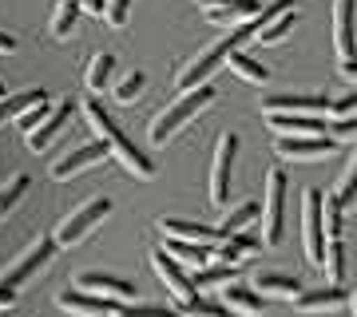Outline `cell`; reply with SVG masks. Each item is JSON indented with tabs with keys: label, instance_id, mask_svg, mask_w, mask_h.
Wrapping results in <instances>:
<instances>
[{
	"label": "cell",
	"instance_id": "obj_32",
	"mask_svg": "<svg viewBox=\"0 0 357 317\" xmlns=\"http://www.w3.org/2000/svg\"><path fill=\"white\" fill-rule=\"evenodd\" d=\"M191 281L199 286V293H203L206 286H218V290H222V286L234 281V266H222V262H218V266H203V270H195L191 274Z\"/></svg>",
	"mask_w": 357,
	"mask_h": 317
},
{
	"label": "cell",
	"instance_id": "obj_21",
	"mask_svg": "<svg viewBox=\"0 0 357 317\" xmlns=\"http://www.w3.org/2000/svg\"><path fill=\"white\" fill-rule=\"evenodd\" d=\"M262 250V238L258 234H246V230H238V234H227V238L215 246V258L222 262V266H238L243 258H250V254Z\"/></svg>",
	"mask_w": 357,
	"mask_h": 317
},
{
	"label": "cell",
	"instance_id": "obj_41",
	"mask_svg": "<svg viewBox=\"0 0 357 317\" xmlns=\"http://www.w3.org/2000/svg\"><path fill=\"white\" fill-rule=\"evenodd\" d=\"M330 135L337 143H345V139H357V115H342L337 123H330Z\"/></svg>",
	"mask_w": 357,
	"mask_h": 317
},
{
	"label": "cell",
	"instance_id": "obj_25",
	"mask_svg": "<svg viewBox=\"0 0 357 317\" xmlns=\"http://www.w3.org/2000/svg\"><path fill=\"white\" fill-rule=\"evenodd\" d=\"M294 24H298V8H282L278 16H274V20H270L266 28H258V32H250V40H255V44H282V40L290 36L294 32Z\"/></svg>",
	"mask_w": 357,
	"mask_h": 317
},
{
	"label": "cell",
	"instance_id": "obj_13",
	"mask_svg": "<svg viewBox=\"0 0 357 317\" xmlns=\"http://www.w3.org/2000/svg\"><path fill=\"white\" fill-rule=\"evenodd\" d=\"M354 8H357V0H333V52H337V60H354L357 56Z\"/></svg>",
	"mask_w": 357,
	"mask_h": 317
},
{
	"label": "cell",
	"instance_id": "obj_36",
	"mask_svg": "<svg viewBox=\"0 0 357 317\" xmlns=\"http://www.w3.org/2000/svg\"><path fill=\"white\" fill-rule=\"evenodd\" d=\"M28 190V175H16L13 183H4V187H0V215H4V210H13L16 203H20V194H24Z\"/></svg>",
	"mask_w": 357,
	"mask_h": 317
},
{
	"label": "cell",
	"instance_id": "obj_11",
	"mask_svg": "<svg viewBox=\"0 0 357 317\" xmlns=\"http://www.w3.org/2000/svg\"><path fill=\"white\" fill-rule=\"evenodd\" d=\"M107 143L103 139H96V143H84V147H76V151H68L64 159H56L52 163V178H72V175H79V171H88V167H96L100 159H107Z\"/></svg>",
	"mask_w": 357,
	"mask_h": 317
},
{
	"label": "cell",
	"instance_id": "obj_31",
	"mask_svg": "<svg viewBox=\"0 0 357 317\" xmlns=\"http://www.w3.org/2000/svg\"><path fill=\"white\" fill-rule=\"evenodd\" d=\"M321 230H326V242L342 238V230H345V206L333 194H321Z\"/></svg>",
	"mask_w": 357,
	"mask_h": 317
},
{
	"label": "cell",
	"instance_id": "obj_38",
	"mask_svg": "<svg viewBox=\"0 0 357 317\" xmlns=\"http://www.w3.org/2000/svg\"><path fill=\"white\" fill-rule=\"evenodd\" d=\"M178 314L183 317H234L227 305H211V302H203V297L191 302V305H178Z\"/></svg>",
	"mask_w": 357,
	"mask_h": 317
},
{
	"label": "cell",
	"instance_id": "obj_22",
	"mask_svg": "<svg viewBox=\"0 0 357 317\" xmlns=\"http://www.w3.org/2000/svg\"><path fill=\"white\" fill-rule=\"evenodd\" d=\"M171 258H175L178 266H191V270H203L206 262H211V254H215V246L211 242H178V238H167L163 246Z\"/></svg>",
	"mask_w": 357,
	"mask_h": 317
},
{
	"label": "cell",
	"instance_id": "obj_17",
	"mask_svg": "<svg viewBox=\"0 0 357 317\" xmlns=\"http://www.w3.org/2000/svg\"><path fill=\"white\" fill-rule=\"evenodd\" d=\"M68 119H72V100L56 103V107H52V111L44 115V119H40V127H32V131H28V147H32V151H48L52 139H56V135L64 131Z\"/></svg>",
	"mask_w": 357,
	"mask_h": 317
},
{
	"label": "cell",
	"instance_id": "obj_28",
	"mask_svg": "<svg viewBox=\"0 0 357 317\" xmlns=\"http://www.w3.org/2000/svg\"><path fill=\"white\" fill-rule=\"evenodd\" d=\"M79 0H56V13H52V20H48V32L56 40H68L72 36V28H76V16H79Z\"/></svg>",
	"mask_w": 357,
	"mask_h": 317
},
{
	"label": "cell",
	"instance_id": "obj_24",
	"mask_svg": "<svg viewBox=\"0 0 357 317\" xmlns=\"http://www.w3.org/2000/svg\"><path fill=\"white\" fill-rule=\"evenodd\" d=\"M255 286L266 293V297H286V302H294V297L302 293V281L290 278V274H274V270H262L255 278Z\"/></svg>",
	"mask_w": 357,
	"mask_h": 317
},
{
	"label": "cell",
	"instance_id": "obj_42",
	"mask_svg": "<svg viewBox=\"0 0 357 317\" xmlns=\"http://www.w3.org/2000/svg\"><path fill=\"white\" fill-rule=\"evenodd\" d=\"M330 111L342 119V115H357V88L354 91H345V95H337V100L330 103Z\"/></svg>",
	"mask_w": 357,
	"mask_h": 317
},
{
	"label": "cell",
	"instance_id": "obj_10",
	"mask_svg": "<svg viewBox=\"0 0 357 317\" xmlns=\"http://www.w3.org/2000/svg\"><path fill=\"white\" fill-rule=\"evenodd\" d=\"M76 290L96 293V297H107V302H115V305L139 302V293H135V286H131L128 278H119V274H100V270L79 274V278H76Z\"/></svg>",
	"mask_w": 357,
	"mask_h": 317
},
{
	"label": "cell",
	"instance_id": "obj_2",
	"mask_svg": "<svg viewBox=\"0 0 357 317\" xmlns=\"http://www.w3.org/2000/svg\"><path fill=\"white\" fill-rule=\"evenodd\" d=\"M243 40H250V28H246V24H243V28H234V32H230L227 40L211 44V48H206L203 56H195V60L175 76V88H178V91H191V88H199V84H206V79H211V72H215L218 63L227 60V56H230L234 48H238Z\"/></svg>",
	"mask_w": 357,
	"mask_h": 317
},
{
	"label": "cell",
	"instance_id": "obj_4",
	"mask_svg": "<svg viewBox=\"0 0 357 317\" xmlns=\"http://www.w3.org/2000/svg\"><path fill=\"white\" fill-rule=\"evenodd\" d=\"M107 215H112V199H91V203H84L76 215H68L56 226V246H76V242H84Z\"/></svg>",
	"mask_w": 357,
	"mask_h": 317
},
{
	"label": "cell",
	"instance_id": "obj_7",
	"mask_svg": "<svg viewBox=\"0 0 357 317\" xmlns=\"http://www.w3.org/2000/svg\"><path fill=\"white\" fill-rule=\"evenodd\" d=\"M151 266H155V274H159V281L167 286V293H171V297H175L178 305L199 302V286H195L191 274L178 266V262L163 250V246H155V250H151Z\"/></svg>",
	"mask_w": 357,
	"mask_h": 317
},
{
	"label": "cell",
	"instance_id": "obj_40",
	"mask_svg": "<svg viewBox=\"0 0 357 317\" xmlns=\"http://www.w3.org/2000/svg\"><path fill=\"white\" fill-rule=\"evenodd\" d=\"M48 111H52V103H48V100H44V103H36V107H28V111L20 115V119H16V127H20V131L28 135L32 127H40V119H44Z\"/></svg>",
	"mask_w": 357,
	"mask_h": 317
},
{
	"label": "cell",
	"instance_id": "obj_47",
	"mask_svg": "<svg viewBox=\"0 0 357 317\" xmlns=\"http://www.w3.org/2000/svg\"><path fill=\"white\" fill-rule=\"evenodd\" d=\"M0 95H4V88H0Z\"/></svg>",
	"mask_w": 357,
	"mask_h": 317
},
{
	"label": "cell",
	"instance_id": "obj_27",
	"mask_svg": "<svg viewBox=\"0 0 357 317\" xmlns=\"http://www.w3.org/2000/svg\"><path fill=\"white\" fill-rule=\"evenodd\" d=\"M222 63H227L234 76H243L246 84H266V79H270V68H266V63H258L255 56H246V52H238V48L230 52Z\"/></svg>",
	"mask_w": 357,
	"mask_h": 317
},
{
	"label": "cell",
	"instance_id": "obj_37",
	"mask_svg": "<svg viewBox=\"0 0 357 317\" xmlns=\"http://www.w3.org/2000/svg\"><path fill=\"white\" fill-rule=\"evenodd\" d=\"M115 317H183V314H171V309H159V305L128 302V305H115Z\"/></svg>",
	"mask_w": 357,
	"mask_h": 317
},
{
	"label": "cell",
	"instance_id": "obj_18",
	"mask_svg": "<svg viewBox=\"0 0 357 317\" xmlns=\"http://www.w3.org/2000/svg\"><path fill=\"white\" fill-rule=\"evenodd\" d=\"M159 230H163V238H178V242H211V246L222 242V230L218 226L187 222V218H159Z\"/></svg>",
	"mask_w": 357,
	"mask_h": 317
},
{
	"label": "cell",
	"instance_id": "obj_44",
	"mask_svg": "<svg viewBox=\"0 0 357 317\" xmlns=\"http://www.w3.org/2000/svg\"><path fill=\"white\" fill-rule=\"evenodd\" d=\"M8 52H16V36L0 32V56H8Z\"/></svg>",
	"mask_w": 357,
	"mask_h": 317
},
{
	"label": "cell",
	"instance_id": "obj_16",
	"mask_svg": "<svg viewBox=\"0 0 357 317\" xmlns=\"http://www.w3.org/2000/svg\"><path fill=\"white\" fill-rule=\"evenodd\" d=\"M262 0H227V4H218V8H206V20L211 24H230V28H243L250 24V20H258L262 16Z\"/></svg>",
	"mask_w": 357,
	"mask_h": 317
},
{
	"label": "cell",
	"instance_id": "obj_9",
	"mask_svg": "<svg viewBox=\"0 0 357 317\" xmlns=\"http://www.w3.org/2000/svg\"><path fill=\"white\" fill-rule=\"evenodd\" d=\"M274 151H278V159L314 163V159H326V155L337 151V139L333 135H278Z\"/></svg>",
	"mask_w": 357,
	"mask_h": 317
},
{
	"label": "cell",
	"instance_id": "obj_30",
	"mask_svg": "<svg viewBox=\"0 0 357 317\" xmlns=\"http://www.w3.org/2000/svg\"><path fill=\"white\" fill-rule=\"evenodd\" d=\"M321 270H326V281H330V286H342V281H345V246H342V238H330V242H326Z\"/></svg>",
	"mask_w": 357,
	"mask_h": 317
},
{
	"label": "cell",
	"instance_id": "obj_23",
	"mask_svg": "<svg viewBox=\"0 0 357 317\" xmlns=\"http://www.w3.org/2000/svg\"><path fill=\"white\" fill-rule=\"evenodd\" d=\"M222 305H227L234 317H255V314H262V297H258L250 286H238V281L222 286Z\"/></svg>",
	"mask_w": 357,
	"mask_h": 317
},
{
	"label": "cell",
	"instance_id": "obj_35",
	"mask_svg": "<svg viewBox=\"0 0 357 317\" xmlns=\"http://www.w3.org/2000/svg\"><path fill=\"white\" fill-rule=\"evenodd\" d=\"M143 88H147V76H143V72H131L128 79H119V84H115V100H119V103H135Z\"/></svg>",
	"mask_w": 357,
	"mask_h": 317
},
{
	"label": "cell",
	"instance_id": "obj_3",
	"mask_svg": "<svg viewBox=\"0 0 357 317\" xmlns=\"http://www.w3.org/2000/svg\"><path fill=\"white\" fill-rule=\"evenodd\" d=\"M282 215H286V171L282 167H274L266 175V190H262V246H278L282 242Z\"/></svg>",
	"mask_w": 357,
	"mask_h": 317
},
{
	"label": "cell",
	"instance_id": "obj_19",
	"mask_svg": "<svg viewBox=\"0 0 357 317\" xmlns=\"http://www.w3.org/2000/svg\"><path fill=\"white\" fill-rule=\"evenodd\" d=\"M274 135H330V123L321 115H266Z\"/></svg>",
	"mask_w": 357,
	"mask_h": 317
},
{
	"label": "cell",
	"instance_id": "obj_8",
	"mask_svg": "<svg viewBox=\"0 0 357 317\" xmlns=\"http://www.w3.org/2000/svg\"><path fill=\"white\" fill-rule=\"evenodd\" d=\"M302 242H306V258L310 266L321 270V258H326V230H321V190L310 187L302 194Z\"/></svg>",
	"mask_w": 357,
	"mask_h": 317
},
{
	"label": "cell",
	"instance_id": "obj_15",
	"mask_svg": "<svg viewBox=\"0 0 357 317\" xmlns=\"http://www.w3.org/2000/svg\"><path fill=\"white\" fill-rule=\"evenodd\" d=\"M56 305L72 317H115V302L107 297H96V293H84V290H68L56 297Z\"/></svg>",
	"mask_w": 357,
	"mask_h": 317
},
{
	"label": "cell",
	"instance_id": "obj_12",
	"mask_svg": "<svg viewBox=\"0 0 357 317\" xmlns=\"http://www.w3.org/2000/svg\"><path fill=\"white\" fill-rule=\"evenodd\" d=\"M107 151L119 159V167H123L128 175H135V178H155V163L139 151V147H135V143L128 139V135H123V131H119V127H115L112 139H107Z\"/></svg>",
	"mask_w": 357,
	"mask_h": 317
},
{
	"label": "cell",
	"instance_id": "obj_5",
	"mask_svg": "<svg viewBox=\"0 0 357 317\" xmlns=\"http://www.w3.org/2000/svg\"><path fill=\"white\" fill-rule=\"evenodd\" d=\"M52 254H56V238H36L24 254H20V258H16L13 266L0 274V290H13V293H16L28 278H32V274H36V270L48 266Z\"/></svg>",
	"mask_w": 357,
	"mask_h": 317
},
{
	"label": "cell",
	"instance_id": "obj_33",
	"mask_svg": "<svg viewBox=\"0 0 357 317\" xmlns=\"http://www.w3.org/2000/svg\"><path fill=\"white\" fill-rule=\"evenodd\" d=\"M255 218H258V203H243V206H234V210H230V215L218 222V230H222V238H227V234H238V230H246Z\"/></svg>",
	"mask_w": 357,
	"mask_h": 317
},
{
	"label": "cell",
	"instance_id": "obj_45",
	"mask_svg": "<svg viewBox=\"0 0 357 317\" xmlns=\"http://www.w3.org/2000/svg\"><path fill=\"white\" fill-rule=\"evenodd\" d=\"M79 4H84L91 16H100V20H103V0H79Z\"/></svg>",
	"mask_w": 357,
	"mask_h": 317
},
{
	"label": "cell",
	"instance_id": "obj_20",
	"mask_svg": "<svg viewBox=\"0 0 357 317\" xmlns=\"http://www.w3.org/2000/svg\"><path fill=\"white\" fill-rule=\"evenodd\" d=\"M349 305V293L342 286H321V290H302L294 297V309L298 314H321V309H342Z\"/></svg>",
	"mask_w": 357,
	"mask_h": 317
},
{
	"label": "cell",
	"instance_id": "obj_46",
	"mask_svg": "<svg viewBox=\"0 0 357 317\" xmlns=\"http://www.w3.org/2000/svg\"><path fill=\"white\" fill-rule=\"evenodd\" d=\"M349 309H354V317H357V293H349Z\"/></svg>",
	"mask_w": 357,
	"mask_h": 317
},
{
	"label": "cell",
	"instance_id": "obj_29",
	"mask_svg": "<svg viewBox=\"0 0 357 317\" xmlns=\"http://www.w3.org/2000/svg\"><path fill=\"white\" fill-rule=\"evenodd\" d=\"M112 76H115V56H112V52H100V56H91L84 84H88V91H96V95H100V91L112 84Z\"/></svg>",
	"mask_w": 357,
	"mask_h": 317
},
{
	"label": "cell",
	"instance_id": "obj_1",
	"mask_svg": "<svg viewBox=\"0 0 357 317\" xmlns=\"http://www.w3.org/2000/svg\"><path fill=\"white\" fill-rule=\"evenodd\" d=\"M215 95H218V91L211 88V84H199V88H191V91H178V100L167 103L163 111L151 119V131H147V135H151V143H155V147H163V143L171 139V135H178V131L191 123L203 107H211V103H215Z\"/></svg>",
	"mask_w": 357,
	"mask_h": 317
},
{
	"label": "cell",
	"instance_id": "obj_14",
	"mask_svg": "<svg viewBox=\"0 0 357 317\" xmlns=\"http://www.w3.org/2000/svg\"><path fill=\"white\" fill-rule=\"evenodd\" d=\"M326 95H270L262 103V115H326L330 111Z\"/></svg>",
	"mask_w": 357,
	"mask_h": 317
},
{
	"label": "cell",
	"instance_id": "obj_6",
	"mask_svg": "<svg viewBox=\"0 0 357 317\" xmlns=\"http://www.w3.org/2000/svg\"><path fill=\"white\" fill-rule=\"evenodd\" d=\"M234 155H238V135L222 131L215 147V163H211V203L227 206L230 203V175H234Z\"/></svg>",
	"mask_w": 357,
	"mask_h": 317
},
{
	"label": "cell",
	"instance_id": "obj_34",
	"mask_svg": "<svg viewBox=\"0 0 357 317\" xmlns=\"http://www.w3.org/2000/svg\"><path fill=\"white\" fill-rule=\"evenodd\" d=\"M333 199H337L345 210L357 203V151H354V159H349V167H345V175H342V183H337V190H333Z\"/></svg>",
	"mask_w": 357,
	"mask_h": 317
},
{
	"label": "cell",
	"instance_id": "obj_26",
	"mask_svg": "<svg viewBox=\"0 0 357 317\" xmlns=\"http://www.w3.org/2000/svg\"><path fill=\"white\" fill-rule=\"evenodd\" d=\"M44 100H48V91H40V88H28V91H20V95H0V123L20 119L28 107H36V103H44Z\"/></svg>",
	"mask_w": 357,
	"mask_h": 317
},
{
	"label": "cell",
	"instance_id": "obj_39",
	"mask_svg": "<svg viewBox=\"0 0 357 317\" xmlns=\"http://www.w3.org/2000/svg\"><path fill=\"white\" fill-rule=\"evenodd\" d=\"M131 4H135V0H103V20H107L112 28H123L128 24Z\"/></svg>",
	"mask_w": 357,
	"mask_h": 317
},
{
	"label": "cell",
	"instance_id": "obj_43",
	"mask_svg": "<svg viewBox=\"0 0 357 317\" xmlns=\"http://www.w3.org/2000/svg\"><path fill=\"white\" fill-rule=\"evenodd\" d=\"M337 72H342L345 79H357V56L354 60H337Z\"/></svg>",
	"mask_w": 357,
	"mask_h": 317
}]
</instances>
